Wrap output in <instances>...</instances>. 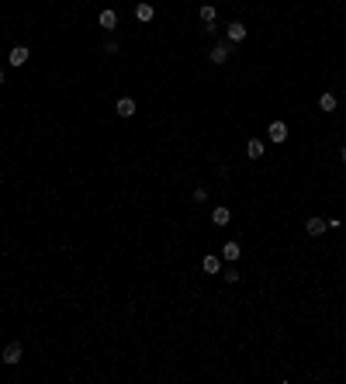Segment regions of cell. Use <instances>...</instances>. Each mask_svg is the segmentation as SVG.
Instances as JSON below:
<instances>
[{
	"label": "cell",
	"instance_id": "cell-1",
	"mask_svg": "<svg viewBox=\"0 0 346 384\" xmlns=\"http://www.w3.org/2000/svg\"><path fill=\"white\" fill-rule=\"evenodd\" d=\"M267 135H270V142H277V146H284V142H288V125H284V121H270Z\"/></svg>",
	"mask_w": 346,
	"mask_h": 384
},
{
	"label": "cell",
	"instance_id": "cell-2",
	"mask_svg": "<svg viewBox=\"0 0 346 384\" xmlns=\"http://www.w3.org/2000/svg\"><path fill=\"white\" fill-rule=\"evenodd\" d=\"M229 56H232L229 42H218V45H215V49H212V56H208V59H212L215 66H225V62H229Z\"/></svg>",
	"mask_w": 346,
	"mask_h": 384
},
{
	"label": "cell",
	"instance_id": "cell-3",
	"mask_svg": "<svg viewBox=\"0 0 346 384\" xmlns=\"http://www.w3.org/2000/svg\"><path fill=\"white\" fill-rule=\"evenodd\" d=\"M21 357H24V350H21V343H7L4 346V364H21Z\"/></svg>",
	"mask_w": 346,
	"mask_h": 384
},
{
	"label": "cell",
	"instance_id": "cell-4",
	"mask_svg": "<svg viewBox=\"0 0 346 384\" xmlns=\"http://www.w3.org/2000/svg\"><path fill=\"white\" fill-rule=\"evenodd\" d=\"M28 56H31V52H28L24 45H14V49L7 52V62H11V66H24V62H28Z\"/></svg>",
	"mask_w": 346,
	"mask_h": 384
},
{
	"label": "cell",
	"instance_id": "cell-5",
	"mask_svg": "<svg viewBox=\"0 0 346 384\" xmlns=\"http://www.w3.org/2000/svg\"><path fill=\"white\" fill-rule=\"evenodd\" d=\"M326 229H329V225H326V218H319V215H312V218L305 222V232H308V235H322Z\"/></svg>",
	"mask_w": 346,
	"mask_h": 384
},
{
	"label": "cell",
	"instance_id": "cell-6",
	"mask_svg": "<svg viewBox=\"0 0 346 384\" xmlns=\"http://www.w3.org/2000/svg\"><path fill=\"white\" fill-rule=\"evenodd\" d=\"M263 153H267L263 138H250V142H246V156H250V159H263Z\"/></svg>",
	"mask_w": 346,
	"mask_h": 384
},
{
	"label": "cell",
	"instance_id": "cell-7",
	"mask_svg": "<svg viewBox=\"0 0 346 384\" xmlns=\"http://www.w3.org/2000/svg\"><path fill=\"white\" fill-rule=\"evenodd\" d=\"M239 256H243V246H239V242H225V246H222V260H229V263H235V260H239Z\"/></svg>",
	"mask_w": 346,
	"mask_h": 384
},
{
	"label": "cell",
	"instance_id": "cell-8",
	"mask_svg": "<svg viewBox=\"0 0 346 384\" xmlns=\"http://www.w3.org/2000/svg\"><path fill=\"white\" fill-rule=\"evenodd\" d=\"M135 18L142 21V24H149V21L156 18V7L153 4H135Z\"/></svg>",
	"mask_w": 346,
	"mask_h": 384
},
{
	"label": "cell",
	"instance_id": "cell-9",
	"mask_svg": "<svg viewBox=\"0 0 346 384\" xmlns=\"http://www.w3.org/2000/svg\"><path fill=\"white\" fill-rule=\"evenodd\" d=\"M115 111H118V118H132L135 115V100L132 97H121V100L115 104Z\"/></svg>",
	"mask_w": 346,
	"mask_h": 384
},
{
	"label": "cell",
	"instance_id": "cell-10",
	"mask_svg": "<svg viewBox=\"0 0 346 384\" xmlns=\"http://www.w3.org/2000/svg\"><path fill=\"white\" fill-rule=\"evenodd\" d=\"M246 39V24L243 21H232L229 24V42H243Z\"/></svg>",
	"mask_w": 346,
	"mask_h": 384
},
{
	"label": "cell",
	"instance_id": "cell-11",
	"mask_svg": "<svg viewBox=\"0 0 346 384\" xmlns=\"http://www.w3.org/2000/svg\"><path fill=\"white\" fill-rule=\"evenodd\" d=\"M97 21H100V28H108V31H115L118 28V14L115 11H100V18Z\"/></svg>",
	"mask_w": 346,
	"mask_h": 384
},
{
	"label": "cell",
	"instance_id": "cell-12",
	"mask_svg": "<svg viewBox=\"0 0 346 384\" xmlns=\"http://www.w3.org/2000/svg\"><path fill=\"white\" fill-rule=\"evenodd\" d=\"M201 270H204V273H218V270H222V260H218V256H212V253H208V256L201 260Z\"/></svg>",
	"mask_w": 346,
	"mask_h": 384
},
{
	"label": "cell",
	"instance_id": "cell-13",
	"mask_svg": "<svg viewBox=\"0 0 346 384\" xmlns=\"http://www.w3.org/2000/svg\"><path fill=\"white\" fill-rule=\"evenodd\" d=\"M229 218H232V215H229V208H225V204H218V208L212 212V222H215V225H229Z\"/></svg>",
	"mask_w": 346,
	"mask_h": 384
},
{
	"label": "cell",
	"instance_id": "cell-14",
	"mask_svg": "<svg viewBox=\"0 0 346 384\" xmlns=\"http://www.w3.org/2000/svg\"><path fill=\"white\" fill-rule=\"evenodd\" d=\"M319 108H322V111H336V97L322 94V97H319Z\"/></svg>",
	"mask_w": 346,
	"mask_h": 384
},
{
	"label": "cell",
	"instance_id": "cell-15",
	"mask_svg": "<svg viewBox=\"0 0 346 384\" xmlns=\"http://www.w3.org/2000/svg\"><path fill=\"white\" fill-rule=\"evenodd\" d=\"M201 21H204L208 28L215 24V7H212V4H204V7H201Z\"/></svg>",
	"mask_w": 346,
	"mask_h": 384
},
{
	"label": "cell",
	"instance_id": "cell-16",
	"mask_svg": "<svg viewBox=\"0 0 346 384\" xmlns=\"http://www.w3.org/2000/svg\"><path fill=\"white\" fill-rule=\"evenodd\" d=\"M191 197H194V201H197V204H201V201H208V191H204V187H197V191H194Z\"/></svg>",
	"mask_w": 346,
	"mask_h": 384
},
{
	"label": "cell",
	"instance_id": "cell-17",
	"mask_svg": "<svg viewBox=\"0 0 346 384\" xmlns=\"http://www.w3.org/2000/svg\"><path fill=\"white\" fill-rule=\"evenodd\" d=\"M4 80H7V77H4V69H0V87H4Z\"/></svg>",
	"mask_w": 346,
	"mask_h": 384
},
{
	"label": "cell",
	"instance_id": "cell-18",
	"mask_svg": "<svg viewBox=\"0 0 346 384\" xmlns=\"http://www.w3.org/2000/svg\"><path fill=\"white\" fill-rule=\"evenodd\" d=\"M343 163H346V146H343Z\"/></svg>",
	"mask_w": 346,
	"mask_h": 384
}]
</instances>
